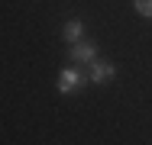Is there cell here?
Returning a JSON list of instances; mask_svg holds the SVG:
<instances>
[{
    "mask_svg": "<svg viewBox=\"0 0 152 145\" xmlns=\"http://www.w3.org/2000/svg\"><path fill=\"white\" fill-rule=\"evenodd\" d=\"M81 32H84V23H81V20H68L65 29H61V39H65L68 45H75V42L81 39Z\"/></svg>",
    "mask_w": 152,
    "mask_h": 145,
    "instance_id": "cell-4",
    "label": "cell"
},
{
    "mask_svg": "<svg viewBox=\"0 0 152 145\" xmlns=\"http://www.w3.org/2000/svg\"><path fill=\"white\" fill-rule=\"evenodd\" d=\"M84 84V74L78 71V65H71V68H65L58 74V94L61 97H71V94H78Z\"/></svg>",
    "mask_w": 152,
    "mask_h": 145,
    "instance_id": "cell-1",
    "label": "cell"
},
{
    "mask_svg": "<svg viewBox=\"0 0 152 145\" xmlns=\"http://www.w3.org/2000/svg\"><path fill=\"white\" fill-rule=\"evenodd\" d=\"M88 78H91V84H110V81L117 78V68H113L110 61H104V58H94Z\"/></svg>",
    "mask_w": 152,
    "mask_h": 145,
    "instance_id": "cell-2",
    "label": "cell"
},
{
    "mask_svg": "<svg viewBox=\"0 0 152 145\" xmlns=\"http://www.w3.org/2000/svg\"><path fill=\"white\" fill-rule=\"evenodd\" d=\"M94 58H97V45L94 42H84V39H78L71 45V52H68V61H81V65H91Z\"/></svg>",
    "mask_w": 152,
    "mask_h": 145,
    "instance_id": "cell-3",
    "label": "cell"
},
{
    "mask_svg": "<svg viewBox=\"0 0 152 145\" xmlns=\"http://www.w3.org/2000/svg\"><path fill=\"white\" fill-rule=\"evenodd\" d=\"M133 7L142 20H152V0H133Z\"/></svg>",
    "mask_w": 152,
    "mask_h": 145,
    "instance_id": "cell-5",
    "label": "cell"
}]
</instances>
